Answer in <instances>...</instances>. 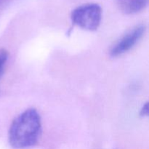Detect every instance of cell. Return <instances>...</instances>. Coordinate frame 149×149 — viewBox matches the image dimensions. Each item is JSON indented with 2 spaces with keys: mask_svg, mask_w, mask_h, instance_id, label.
<instances>
[{
  "mask_svg": "<svg viewBox=\"0 0 149 149\" xmlns=\"http://www.w3.org/2000/svg\"><path fill=\"white\" fill-rule=\"evenodd\" d=\"M149 113V105L148 103H146L143 106L142 109H141V112H140V115L141 116H148Z\"/></svg>",
  "mask_w": 149,
  "mask_h": 149,
  "instance_id": "obj_6",
  "label": "cell"
},
{
  "mask_svg": "<svg viewBox=\"0 0 149 149\" xmlns=\"http://www.w3.org/2000/svg\"><path fill=\"white\" fill-rule=\"evenodd\" d=\"M148 0H117L120 10L125 14H135L142 11L148 4Z\"/></svg>",
  "mask_w": 149,
  "mask_h": 149,
  "instance_id": "obj_4",
  "label": "cell"
},
{
  "mask_svg": "<svg viewBox=\"0 0 149 149\" xmlns=\"http://www.w3.org/2000/svg\"><path fill=\"white\" fill-rule=\"evenodd\" d=\"M146 27L145 25L136 26L126 33L111 49L110 54L112 57H118L130 50L140 39L143 36Z\"/></svg>",
  "mask_w": 149,
  "mask_h": 149,
  "instance_id": "obj_3",
  "label": "cell"
},
{
  "mask_svg": "<svg viewBox=\"0 0 149 149\" xmlns=\"http://www.w3.org/2000/svg\"><path fill=\"white\" fill-rule=\"evenodd\" d=\"M42 132L41 118L34 109H27L12 122L8 133L10 146L16 149H24L37 143Z\"/></svg>",
  "mask_w": 149,
  "mask_h": 149,
  "instance_id": "obj_1",
  "label": "cell"
},
{
  "mask_svg": "<svg viewBox=\"0 0 149 149\" xmlns=\"http://www.w3.org/2000/svg\"><path fill=\"white\" fill-rule=\"evenodd\" d=\"M71 20L74 25L88 31H95L102 19V10L99 4L95 3L83 4L73 10Z\"/></svg>",
  "mask_w": 149,
  "mask_h": 149,
  "instance_id": "obj_2",
  "label": "cell"
},
{
  "mask_svg": "<svg viewBox=\"0 0 149 149\" xmlns=\"http://www.w3.org/2000/svg\"><path fill=\"white\" fill-rule=\"evenodd\" d=\"M8 59V52L4 49H0V79L2 77Z\"/></svg>",
  "mask_w": 149,
  "mask_h": 149,
  "instance_id": "obj_5",
  "label": "cell"
}]
</instances>
